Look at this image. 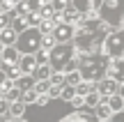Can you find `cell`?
Listing matches in <instances>:
<instances>
[{
  "label": "cell",
  "mask_w": 124,
  "mask_h": 122,
  "mask_svg": "<svg viewBox=\"0 0 124 122\" xmlns=\"http://www.w3.org/2000/svg\"><path fill=\"white\" fill-rule=\"evenodd\" d=\"M117 95L124 97V81H122V83H117Z\"/></svg>",
  "instance_id": "7bdbcfd3"
},
{
  "label": "cell",
  "mask_w": 124,
  "mask_h": 122,
  "mask_svg": "<svg viewBox=\"0 0 124 122\" xmlns=\"http://www.w3.org/2000/svg\"><path fill=\"white\" fill-rule=\"evenodd\" d=\"M48 2H51V7H53L55 14H62V9L69 5V0H48Z\"/></svg>",
  "instance_id": "d6a6232c"
},
{
  "label": "cell",
  "mask_w": 124,
  "mask_h": 122,
  "mask_svg": "<svg viewBox=\"0 0 124 122\" xmlns=\"http://www.w3.org/2000/svg\"><path fill=\"white\" fill-rule=\"evenodd\" d=\"M74 88H76V95H78V97H85V95H87V92L97 90V85H94L92 81H80L78 85H74Z\"/></svg>",
  "instance_id": "44dd1931"
},
{
  "label": "cell",
  "mask_w": 124,
  "mask_h": 122,
  "mask_svg": "<svg viewBox=\"0 0 124 122\" xmlns=\"http://www.w3.org/2000/svg\"><path fill=\"white\" fill-rule=\"evenodd\" d=\"M7 122H21V118H9Z\"/></svg>",
  "instance_id": "f6af8a7d"
},
{
  "label": "cell",
  "mask_w": 124,
  "mask_h": 122,
  "mask_svg": "<svg viewBox=\"0 0 124 122\" xmlns=\"http://www.w3.org/2000/svg\"><path fill=\"white\" fill-rule=\"evenodd\" d=\"M106 30L108 28L101 23V18H90L85 16L83 21H80V28H78V35H74L76 39V46L74 49H78L80 53H97L99 51V44L103 41V37H106Z\"/></svg>",
  "instance_id": "6da1fadb"
},
{
  "label": "cell",
  "mask_w": 124,
  "mask_h": 122,
  "mask_svg": "<svg viewBox=\"0 0 124 122\" xmlns=\"http://www.w3.org/2000/svg\"><path fill=\"white\" fill-rule=\"evenodd\" d=\"M55 44H58V41H55V37L51 35V32H46V35H41V41H39V49H41V51H51V49H53Z\"/></svg>",
  "instance_id": "603a6c76"
},
{
  "label": "cell",
  "mask_w": 124,
  "mask_h": 122,
  "mask_svg": "<svg viewBox=\"0 0 124 122\" xmlns=\"http://www.w3.org/2000/svg\"><path fill=\"white\" fill-rule=\"evenodd\" d=\"M14 41H16V32H14V28H12V25L2 28V30H0V44L14 46Z\"/></svg>",
  "instance_id": "9a60e30c"
},
{
  "label": "cell",
  "mask_w": 124,
  "mask_h": 122,
  "mask_svg": "<svg viewBox=\"0 0 124 122\" xmlns=\"http://www.w3.org/2000/svg\"><path fill=\"white\" fill-rule=\"evenodd\" d=\"M48 99H51L48 95H37V101H35V104H39V106H46V104H48Z\"/></svg>",
  "instance_id": "ab89813d"
},
{
  "label": "cell",
  "mask_w": 124,
  "mask_h": 122,
  "mask_svg": "<svg viewBox=\"0 0 124 122\" xmlns=\"http://www.w3.org/2000/svg\"><path fill=\"white\" fill-rule=\"evenodd\" d=\"M101 49L106 58H122L124 55V28H117V30L108 32L101 41Z\"/></svg>",
  "instance_id": "5b68a950"
},
{
  "label": "cell",
  "mask_w": 124,
  "mask_h": 122,
  "mask_svg": "<svg viewBox=\"0 0 124 122\" xmlns=\"http://www.w3.org/2000/svg\"><path fill=\"white\" fill-rule=\"evenodd\" d=\"M41 2H44V0H23V5H25L28 12H32V9H39Z\"/></svg>",
  "instance_id": "d590c367"
},
{
  "label": "cell",
  "mask_w": 124,
  "mask_h": 122,
  "mask_svg": "<svg viewBox=\"0 0 124 122\" xmlns=\"http://www.w3.org/2000/svg\"><path fill=\"white\" fill-rule=\"evenodd\" d=\"M18 97H21V90H18V88H9V90H5L2 92V99H7V101H16Z\"/></svg>",
  "instance_id": "f546056e"
},
{
  "label": "cell",
  "mask_w": 124,
  "mask_h": 122,
  "mask_svg": "<svg viewBox=\"0 0 124 122\" xmlns=\"http://www.w3.org/2000/svg\"><path fill=\"white\" fill-rule=\"evenodd\" d=\"M60 90H62L60 85H51V88H48V92H46V95H48L51 99H53V97H60Z\"/></svg>",
  "instance_id": "74e56055"
},
{
  "label": "cell",
  "mask_w": 124,
  "mask_h": 122,
  "mask_svg": "<svg viewBox=\"0 0 124 122\" xmlns=\"http://www.w3.org/2000/svg\"><path fill=\"white\" fill-rule=\"evenodd\" d=\"M35 85V78H32V74H21L18 78H14V88H18V90H30V88Z\"/></svg>",
  "instance_id": "4fadbf2b"
},
{
  "label": "cell",
  "mask_w": 124,
  "mask_h": 122,
  "mask_svg": "<svg viewBox=\"0 0 124 122\" xmlns=\"http://www.w3.org/2000/svg\"><path fill=\"white\" fill-rule=\"evenodd\" d=\"M71 104H74L76 108H80V106H85V104H83V97H78V95H76L74 99H71Z\"/></svg>",
  "instance_id": "b9f144b4"
},
{
  "label": "cell",
  "mask_w": 124,
  "mask_h": 122,
  "mask_svg": "<svg viewBox=\"0 0 124 122\" xmlns=\"http://www.w3.org/2000/svg\"><path fill=\"white\" fill-rule=\"evenodd\" d=\"M51 88V81L48 78H41V81H35V85H32V90L37 92V95H46Z\"/></svg>",
  "instance_id": "d4e9b609"
},
{
  "label": "cell",
  "mask_w": 124,
  "mask_h": 122,
  "mask_svg": "<svg viewBox=\"0 0 124 122\" xmlns=\"http://www.w3.org/2000/svg\"><path fill=\"white\" fill-rule=\"evenodd\" d=\"M35 60H37V65H46L48 62V51H35Z\"/></svg>",
  "instance_id": "836d02e7"
},
{
  "label": "cell",
  "mask_w": 124,
  "mask_h": 122,
  "mask_svg": "<svg viewBox=\"0 0 124 122\" xmlns=\"http://www.w3.org/2000/svg\"><path fill=\"white\" fill-rule=\"evenodd\" d=\"M7 113L12 115V118H21V115L25 113V104H23L21 99H16V101H9V108H7Z\"/></svg>",
  "instance_id": "ac0fdd59"
},
{
  "label": "cell",
  "mask_w": 124,
  "mask_h": 122,
  "mask_svg": "<svg viewBox=\"0 0 124 122\" xmlns=\"http://www.w3.org/2000/svg\"><path fill=\"white\" fill-rule=\"evenodd\" d=\"M103 122H124V111H113L108 115V120H103Z\"/></svg>",
  "instance_id": "e575fe53"
},
{
  "label": "cell",
  "mask_w": 124,
  "mask_h": 122,
  "mask_svg": "<svg viewBox=\"0 0 124 122\" xmlns=\"http://www.w3.org/2000/svg\"><path fill=\"white\" fill-rule=\"evenodd\" d=\"M0 99H2V90H0Z\"/></svg>",
  "instance_id": "bcb514c9"
},
{
  "label": "cell",
  "mask_w": 124,
  "mask_h": 122,
  "mask_svg": "<svg viewBox=\"0 0 124 122\" xmlns=\"http://www.w3.org/2000/svg\"><path fill=\"white\" fill-rule=\"evenodd\" d=\"M60 18H62V21H67V23H71V25H74V23H80V21H83L85 16H83V14H80V12H76L74 7H69V5H67V7L62 9Z\"/></svg>",
  "instance_id": "7c38bea8"
},
{
  "label": "cell",
  "mask_w": 124,
  "mask_h": 122,
  "mask_svg": "<svg viewBox=\"0 0 124 122\" xmlns=\"http://www.w3.org/2000/svg\"><path fill=\"white\" fill-rule=\"evenodd\" d=\"M9 21H12V18H9V14L0 9V30H2V28H7V25H9Z\"/></svg>",
  "instance_id": "8d00e7d4"
},
{
  "label": "cell",
  "mask_w": 124,
  "mask_h": 122,
  "mask_svg": "<svg viewBox=\"0 0 124 122\" xmlns=\"http://www.w3.org/2000/svg\"><path fill=\"white\" fill-rule=\"evenodd\" d=\"M18 99H21V101H23L25 106H28V104H35V101H37V92L32 90V88H30V90H23Z\"/></svg>",
  "instance_id": "83f0119b"
},
{
  "label": "cell",
  "mask_w": 124,
  "mask_h": 122,
  "mask_svg": "<svg viewBox=\"0 0 124 122\" xmlns=\"http://www.w3.org/2000/svg\"><path fill=\"white\" fill-rule=\"evenodd\" d=\"M18 67H21V74H32V69L37 67L35 53H21L18 55Z\"/></svg>",
  "instance_id": "30bf717a"
},
{
  "label": "cell",
  "mask_w": 124,
  "mask_h": 122,
  "mask_svg": "<svg viewBox=\"0 0 124 122\" xmlns=\"http://www.w3.org/2000/svg\"><path fill=\"white\" fill-rule=\"evenodd\" d=\"M18 51L14 49V46H5L2 51H0V60H2V67H7V65H16L18 62Z\"/></svg>",
  "instance_id": "8fae6325"
},
{
  "label": "cell",
  "mask_w": 124,
  "mask_h": 122,
  "mask_svg": "<svg viewBox=\"0 0 124 122\" xmlns=\"http://www.w3.org/2000/svg\"><path fill=\"white\" fill-rule=\"evenodd\" d=\"M97 16L106 28H124V0H103L97 9Z\"/></svg>",
  "instance_id": "3957f363"
},
{
  "label": "cell",
  "mask_w": 124,
  "mask_h": 122,
  "mask_svg": "<svg viewBox=\"0 0 124 122\" xmlns=\"http://www.w3.org/2000/svg\"><path fill=\"white\" fill-rule=\"evenodd\" d=\"M2 69H5V76L12 78V81L21 76V67H18V62H16V65H7V67H2Z\"/></svg>",
  "instance_id": "4316f807"
},
{
  "label": "cell",
  "mask_w": 124,
  "mask_h": 122,
  "mask_svg": "<svg viewBox=\"0 0 124 122\" xmlns=\"http://www.w3.org/2000/svg\"><path fill=\"white\" fill-rule=\"evenodd\" d=\"M41 18H44V16H41V12H39V9H32V12H28V14H25L28 25H32V28H37V25H39V23H41Z\"/></svg>",
  "instance_id": "7402d4cb"
},
{
  "label": "cell",
  "mask_w": 124,
  "mask_h": 122,
  "mask_svg": "<svg viewBox=\"0 0 124 122\" xmlns=\"http://www.w3.org/2000/svg\"><path fill=\"white\" fill-rule=\"evenodd\" d=\"M39 41H41V32H39V28L28 25L25 30H21V32L16 35L14 49H16L18 53H35V51H39Z\"/></svg>",
  "instance_id": "277c9868"
},
{
  "label": "cell",
  "mask_w": 124,
  "mask_h": 122,
  "mask_svg": "<svg viewBox=\"0 0 124 122\" xmlns=\"http://www.w3.org/2000/svg\"><path fill=\"white\" fill-rule=\"evenodd\" d=\"M5 78H7V76H5V69L0 67V85H2V81H5Z\"/></svg>",
  "instance_id": "ee69618b"
},
{
  "label": "cell",
  "mask_w": 124,
  "mask_h": 122,
  "mask_svg": "<svg viewBox=\"0 0 124 122\" xmlns=\"http://www.w3.org/2000/svg\"><path fill=\"white\" fill-rule=\"evenodd\" d=\"M83 104L87 106V108H94L97 104H101V95H99L97 90H92V92H87V95L83 97Z\"/></svg>",
  "instance_id": "ffe728a7"
},
{
  "label": "cell",
  "mask_w": 124,
  "mask_h": 122,
  "mask_svg": "<svg viewBox=\"0 0 124 122\" xmlns=\"http://www.w3.org/2000/svg\"><path fill=\"white\" fill-rule=\"evenodd\" d=\"M69 7H74L76 12H80L83 16H97L90 12V0H69Z\"/></svg>",
  "instance_id": "5bb4252c"
},
{
  "label": "cell",
  "mask_w": 124,
  "mask_h": 122,
  "mask_svg": "<svg viewBox=\"0 0 124 122\" xmlns=\"http://www.w3.org/2000/svg\"><path fill=\"white\" fill-rule=\"evenodd\" d=\"M106 76H110L113 81H117V83L124 81V60L122 58H113V62H108Z\"/></svg>",
  "instance_id": "9c48e42d"
},
{
  "label": "cell",
  "mask_w": 124,
  "mask_h": 122,
  "mask_svg": "<svg viewBox=\"0 0 124 122\" xmlns=\"http://www.w3.org/2000/svg\"><path fill=\"white\" fill-rule=\"evenodd\" d=\"M60 97H62L64 101H71V99L76 97V88H74V85H62V90H60Z\"/></svg>",
  "instance_id": "f1b7e54d"
},
{
  "label": "cell",
  "mask_w": 124,
  "mask_h": 122,
  "mask_svg": "<svg viewBox=\"0 0 124 122\" xmlns=\"http://www.w3.org/2000/svg\"><path fill=\"white\" fill-rule=\"evenodd\" d=\"M9 25L14 28V32H16V35H18V32H21V30H25V28H28L25 14H16V16H14L12 21H9Z\"/></svg>",
  "instance_id": "d6986e66"
},
{
  "label": "cell",
  "mask_w": 124,
  "mask_h": 122,
  "mask_svg": "<svg viewBox=\"0 0 124 122\" xmlns=\"http://www.w3.org/2000/svg\"><path fill=\"white\" fill-rule=\"evenodd\" d=\"M0 67H2V60H0Z\"/></svg>",
  "instance_id": "7dc6e473"
},
{
  "label": "cell",
  "mask_w": 124,
  "mask_h": 122,
  "mask_svg": "<svg viewBox=\"0 0 124 122\" xmlns=\"http://www.w3.org/2000/svg\"><path fill=\"white\" fill-rule=\"evenodd\" d=\"M74 58V46L69 44V41H64V44H55L53 49L48 51V65L53 72H60L62 65L67 62V60Z\"/></svg>",
  "instance_id": "8992f818"
},
{
  "label": "cell",
  "mask_w": 124,
  "mask_h": 122,
  "mask_svg": "<svg viewBox=\"0 0 124 122\" xmlns=\"http://www.w3.org/2000/svg\"><path fill=\"white\" fill-rule=\"evenodd\" d=\"M94 111H97V118H99V120H108V115L113 113V111L108 108V104H106V101L97 104V106H94Z\"/></svg>",
  "instance_id": "484cf974"
},
{
  "label": "cell",
  "mask_w": 124,
  "mask_h": 122,
  "mask_svg": "<svg viewBox=\"0 0 124 122\" xmlns=\"http://www.w3.org/2000/svg\"><path fill=\"white\" fill-rule=\"evenodd\" d=\"M106 104H108V108H110V111H124V97H120L115 92V95L106 97Z\"/></svg>",
  "instance_id": "e0dca14e"
},
{
  "label": "cell",
  "mask_w": 124,
  "mask_h": 122,
  "mask_svg": "<svg viewBox=\"0 0 124 122\" xmlns=\"http://www.w3.org/2000/svg\"><path fill=\"white\" fill-rule=\"evenodd\" d=\"M48 81H51V85H67L64 83V74L62 72H51V76H48Z\"/></svg>",
  "instance_id": "4dcf8cb0"
},
{
  "label": "cell",
  "mask_w": 124,
  "mask_h": 122,
  "mask_svg": "<svg viewBox=\"0 0 124 122\" xmlns=\"http://www.w3.org/2000/svg\"><path fill=\"white\" fill-rule=\"evenodd\" d=\"M101 2H103V0H90V12L97 14V9L101 7Z\"/></svg>",
  "instance_id": "f35d334b"
},
{
  "label": "cell",
  "mask_w": 124,
  "mask_h": 122,
  "mask_svg": "<svg viewBox=\"0 0 124 122\" xmlns=\"http://www.w3.org/2000/svg\"><path fill=\"white\" fill-rule=\"evenodd\" d=\"M106 67H108L106 55H99V53H83V58L78 60V72L83 81L97 83L99 78L106 76Z\"/></svg>",
  "instance_id": "7a4b0ae2"
},
{
  "label": "cell",
  "mask_w": 124,
  "mask_h": 122,
  "mask_svg": "<svg viewBox=\"0 0 124 122\" xmlns=\"http://www.w3.org/2000/svg\"><path fill=\"white\" fill-rule=\"evenodd\" d=\"M80 81H83V76H80V72H78V69H74V72L64 74V83H67V85H78Z\"/></svg>",
  "instance_id": "cb8c5ba5"
},
{
  "label": "cell",
  "mask_w": 124,
  "mask_h": 122,
  "mask_svg": "<svg viewBox=\"0 0 124 122\" xmlns=\"http://www.w3.org/2000/svg\"><path fill=\"white\" fill-rule=\"evenodd\" d=\"M51 35L55 37V41H58V44H64V41H71L74 39V25H71V23H67V21H58L53 25V30H51Z\"/></svg>",
  "instance_id": "52a82bcc"
},
{
  "label": "cell",
  "mask_w": 124,
  "mask_h": 122,
  "mask_svg": "<svg viewBox=\"0 0 124 122\" xmlns=\"http://www.w3.org/2000/svg\"><path fill=\"white\" fill-rule=\"evenodd\" d=\"M62 122H101V120H92L90 115H78L76 113V115H69V118L62 120Z\"/></svg>",
  "instance_id": "1f68e13d"
},
{
  "label": "cell",
  "mask_w": 124,
  "mask_h": 122,
  "mask_svg": "<svg viewBox=\"0 0 124 122\" xmlns=\"http://www.w3.org/2000/svg\"><path fill=\"white\" fill-rule=\"evenodd\" d=\"M51 72H53V69H51V65H48V62H46V65H37V67L32 69V78H35V81L48 78V76H51Z\"/></svg>",
  "instance_id": "2e32d148"
},
{
  "label": "cell",
  "mask_w": 124,
  "mask_h": 122,
  "mask_svg": "<svg viewBox=\"0 0 124 122\" xmlns=\"http://www.w3.org/2000/svg\"><path fill=\"white\" fill-rule=\"evenodd\" d=\"M7 108H9V101H7V99H0V115L7 113Z\"/></svg>",
  "instance_id": "60d3db41"
},
{
  "label": "cell",
  "mask_w": 124,
  "mask_h": 122,
  "mask_svg": "<svg viewBox=\"0 0 124 122\" xmlns=\"http://www.w3.org/2000/svg\"><path fill=\"white\" fill-rule=\"evenodd\" d=\"M94 85H97V92L101 95V101H106V97H110V95H115V92H117V81H113L110 76L99 78Z\"/></svg>",
  "instance_id": "ba28073f"
}]
</instances>
